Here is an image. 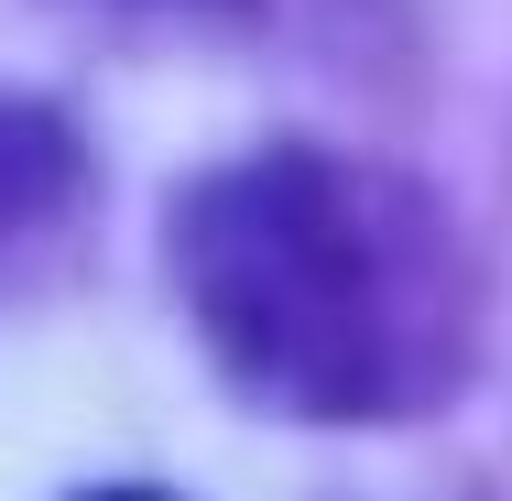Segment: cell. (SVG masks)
<instances>
[{"label": "cell", "instance_id": "3", "mask_svg": "<svg viewBox=\"0 0 512 501\" xmlns=\"http://www.w3.org/2000/svg\"><path fill=\"white\" fill-rule=\"evenodd\" d=\"M99 501H153V491H99Z\"/></svg>", "mask_w": 512, "mask_h": 501}, {"label": "cell", "instance_id": "2", "mask_svg": "<svg viewBox=\"0 0 512 501\" xmlns=\"http://www.w3.org/2000/svg\"><path fill=\"white\" fill-rule=\"evenodd\" d=\"M66 197H77V153H66V131H55L44 109L0 99V273H11L33 240H55Z\"/></svg>", "mask_w": 512, "mask_h": 501}, {"label": "cell", "instance_id": "1", "mask_svg": "<svg viewBox=\"0 0 512 501\" xmlns=\"http://www.w3.org/2000/svg\"><path fill=\"white\" fill-rule=\"evenodd\" d=\"M164 262L218 371L306 425L436 414L480 360V262L447 197L360 153L273 142L197 175Z\"/></svg>", "mask_w": 512, "mask_h": 501}]
</instances>
